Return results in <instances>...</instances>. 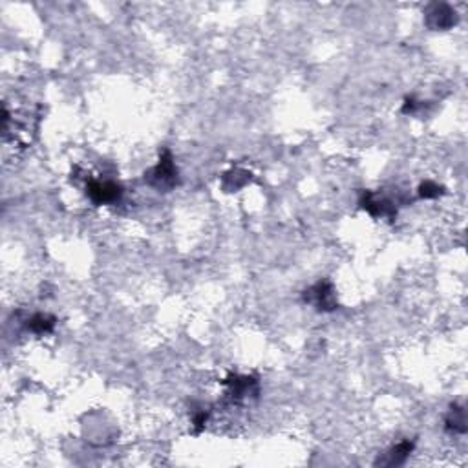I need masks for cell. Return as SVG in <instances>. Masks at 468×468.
<instances>
[{"label":"cell","instance_id":"obj_10","mask_svg":"<svg viewBox=\"0 0 468 468\" xmlns=\"http://www.w3.org/2000/svg\"><path fill=\"white\" fill-rule=\"evenodd\" d=\"M249 182H251V172H247V170L236 169L224 174V189L227 190V192L241 189V187H245Z\"/></svg>","mask_w":468,"mask_h":468},{"label":"cell","instance_id":"obj_8","mask_svg":"<svg viewBox=\"0 0 468 468\" xmlns=\"http://www.w3.org/2000/svg\"><path fill=\"white\" fill-rule=\"evenodd\" d=\"M447 430L452 434H467V412L461 406L454 405L444 419Z\"/></svg>","mask_w":468,"mask_h":468},{"label":"cell","instance_id":"obj_3","mask_svg":"<svg viewBox=\"0 0 468 468\" xmlns=\"http://www.w3.org/2000/svg\"><path fill=\"white\" fill-rule=\"evenodd\" d=\"M86 194L95 205H110L118 203L123 198V187L115 182H101V180H90L86 185Z\"/></svg>","mask_w":468,"mask_h":468},{"label":"cell","instance_id":"obj_2","mask_svg":"<svg viewBox=\"0 0 468 468\" xmlns=\"http://www.w3.org/2000/svg\"><path fill=\"white\" fill-rule=\"evenodd\" d=\"M304 302L313 306L316 311L321 313H331L338 308L337 293H335L333 284L328 280H321V282L313 284L309 289L304 291Z\"/></svg>","mask_w":468,"mask_h":468},{"label":"cell","instance_id":"obj_4","mask_svg":"<svg viewBox=\"0 0 468 468\" xmlns=\"http://www.w3.org/2000/svg\"><path fill=\"white\" fill-rule=\"evenodd\" d=\"M224 386H227V397L232 402L249 401L258 395V380L253 377L231 375L224 380Z\"/></svg>","mask_w":468,"mask_h":468},{"label":"cell","instance_id":"obj_1","mask_svg":"<svg viewBox=\"0 0 468 468\" xmlns=\"http://www.w3.org/2000/svg\"><path fill=\"white\" fill-rule=\"evenodd\" d=\"M145 182L160 190V192L161 190L169 192L170 189L177 185V167L174 163L172 152L169 148H165L163 152L160 154V161H157L156 167H152L145 174Z\"/></svg>","mask_w":468,"mask_h":468},{"label":"cell","instance_id":"obj_6","mask_svg":"<svg viewBox=\"0 0 468 468\" xmlns=\"http://www.w3.org/2000/svg\"><path fill=\"white\" fill-rule=\"evenodd\" d=\"M456 11L447 4H434L430 6L428 13H426V24L432 30H448L456 24Z\"/></svg>","mask_w":468,"mask_h":468},{"label":"cell","instance_id":"obj_5","mask_svg":"<svg viewBox=\"0 0 468 468\" xmlns=\"http://www.w3.org/2000/svg\"><path fill=\"white\" fill-rule=\"evenodd\" d=\"M359 205L364 211L370 212L373 218H393L397 212L395 203L388 198H383V196H377L375 192L371 190H364L359 198Z\"/></svg>","mask_w":468,"mask_h":468},{"label":"cell","instance_id":"obj_7","mask_svg":"<svg viewBox=\"0 0 468 468\" xmlns=\"http://www.w3.org/2000/svg\"><path fill=\"white\" fill-rule=\"evenodd\" d=\"M415 443L414 441H401V443H397L395 447L390 448L386 454L379 456V459L375 461L377 467H399V464L406 463L410 456H412V452H414Z\"/></svg>","mask_w":468,"mask_h":468},{"label":"cell","instance_id":"obj_11","mask_svg":"<svg viewBox=\"0 0 468 468\" xmlns=\"http://www.w3.org/2000/svg\"><path fill=\"white\" fill-rule=\"evenodd\" d=\"M444 189L441 185H437L435 182H425L421 183V187H419V196H421L422 199H434V198H439V196L443 194Z\"/></svg>","mask_w":468,"mask_h":468},{"label":"cell","instance_id":"obj_12","mask_svg":"<svg viewBox=\"0 0 468 468\" xmlns=\"http://www.w3.org/2000/svg\"><path fill=\"white\" fill-rule=\"evenodd\" d=\"M207 421H209V412H196L194 417H192V425H194L196 434H199V432L207 426Z\"/></svg>","mask_w":468,"mask_h":468},{"label":"cell","instance_id":"obj_9","mask_svg":"<svg viewBox=\"0 0 468 468\" xmlns=\"http://www.w3.org/2000/svg\"><path fill=\"white\" fill-rule=\"evenodd\" d=\"M28 329L35 335H48L55 329V316L48 313H37L28 321Z\"/></svg>","mask_w":468,"mask_h":468},{"label":"cell","instance_id":"obj_13","mask_svg":"<svg viewBox=\"0 0 468 468\" xmlns=\"http://www.w3.org/2000/svg\"><path fill=\"white\" fill-rule=\"evenodd\" d=\"M421 106H422L421 103L415 101L414 98H410V99H406L405 105H402V112H405V114H417Z\"/></svg>","mask_w":468,"mask_h":468}]
</instances>
